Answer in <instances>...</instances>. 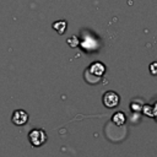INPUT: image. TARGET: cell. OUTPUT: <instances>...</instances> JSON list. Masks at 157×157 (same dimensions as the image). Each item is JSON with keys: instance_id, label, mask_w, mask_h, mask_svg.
I'll return each instance as SVG.
<instances>
[{"instance_id": "3", "label": "cell", "mask_w": 157, "mask_h": 157, "mask_svg": "<svg viewBox=\"0 0 157 157\" xmlns=\"http://www.w3.org/2000/svg\"><path fill=\"white\" fill-rule=\"evenodd\" d=\"M11 120L15 125L17 126H22L25 125L27 121H28V114L26 110L23 109H16L13 113H12V117H11Z\"/></svg>"}, {"instance_id": "7", "label": "cell", "mask_w": 157, "mask_h": 157, "mask_svg": "<svg viewBox=\"0 0 157 157\" xmlns=\"http://www.w3.org/2000/svg\"><path fill=\"white\" fill-rule=\"evenodd\" d=\"M142 109H144V113H145L146 115H150L151 118H155V117H156V104H153L152 107H150V105H144Z\"/></svg>"}, {"instance_id": "8", "label": "cell", "mask_w": 157, "mask_h": 157, "mask_svg": "<svg viewBox=\"0 0 157 157\" xmlns=\"http://www.w3.org/2000/svg\"><path fill=\"white\" fill-rule=\"evenodd\" d=\"M67 43H69L71 47H76V45L78 44V40H77V38H76L75 36H72L70 39H67Z\"/></svg>"}, {"instance_id": "5", "label": "cell", "mask_w": 157, "mask_h": 157, "mask_svg": "<svg viewBox=\"0 0 157 157\" xmlns=\"http://www.w3.org/2000/svg\"><path fill=\"white\" fill-rule=\"evenodd\" d=\"M112 120H113L114 124H117V125L120 126V125H123V124L125 123L126 117H125V114H124L123 112H118V113H114V114H113Z\"/></svg>"}, {"instance_id": "9", "label": "cell", "mask_w": 157, "mask_h": 157, "mask_svg": "<svg viewBox=\"0 0 157 157\" xmlns=\"http://www.w3.org/2000/svg\"><path fill=\"white\" fill-rule=\"evenodd\" d=\"M156 65H157L156 63H152V64H151V74H152V75H155V74H156V69H155V67H156Z\"/></svg>"}, {"instance_id": "4", "label": "cell", "mask_w": 157, "mask_h": 157, "mask_svg": "<svg viewBox=\"0 0 157 157\" xmlns=\"http://www.w3.org/2000/svg\"><path fill=\"white\" fill-rule=\"evenodd\" d=\"M87 71H88L90 74H92V75H96V76L101 77V76L104 74V71H105V66H104L102 63H93V64L88 67Z\"/></svg>"}, {"instance_id": "1", "label": "cell", "mask_w": 157, "mask_h": 157, "mask_svg": "<svg viewBox=\"0 0 157 157\" xmlns=\"http://www.w3.org/2000/svg\"><path fill=\"white\" fill-rule=\"evenodd\" d=\"M28 141L33 147H39L47 141V134L42 129H32L28 134Z\"/></svg>"}, {"instance_id": "2", "label": "cell", "mask_w": 157, "mask_h": 157, "mask_svg": "<svg viewBox=\"0 0 157 157\" xmlns=\"http://www.w3.org/2000/svg\"><path fill=\"white\" fill-rule=\"evenodd\" d=\"M103 104L107 108H115L119 104V96L113 91H108L103 94Z\"/></svg>"}, {"instance_id": "6", "label": "cell", "mask_w": 157, "mask_h": 157, "mask_svg": "<svg viewBox=\"0 0 157 157\" xmlns=\"http://www.w3.org/2000/svg\"><path fill=\"white\" fill-rule=\"evenodd\" d=\"M66 27H67V25H66L65 21H56V22L53 23V28H54L59 34H63V33L65 32Z\"/></svg>"}]
</instances>
